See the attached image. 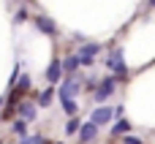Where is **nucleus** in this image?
Returning a JSON list of instances; mask_svg holds the SVG:
<instances>
[{
    "label": "nucleus",
    "instance_id": "nucleus-8",
    "mask_svg": "<svg viewBox=\"0 0 155 144\" xmlns=\"http://www.w3.org/2000/svg\"><path fill=\"white\" fill-rule=\"evenodd\" d=\"M60 71H63V68H60V63H52V65H49V71H46V79L54 84V82L60 79Z\"/></svg>",
    "mask_w": 155,
    "mask_h": 144
},
{
    "label": "nucleus",
    "instance_id": "nucleus-7",
    "mask_svg": "<svg viewBox=\"0 0 155 144\" xmlns=\"http://www.w3.org/2000/svg\"><path fill=\"white\" fill-rule=\"evenodd\" d=\"M35 25H38V30H44V33H52V35H54V22H52V19L41 16V19L35 22Z\"/></svg>",
    "mask_w": 155,
    "mask_h": 144
},
{
    "label": "nucleus",
    "instance_id": "nucleus-17",
    "mask_svg": "<svg viewBox=\"0 0 155 144\" xmlns=\"http://www.w3.org/2000/svg\"><path fill=\"white\" fill-rule=\"evenodd\" d=\"M150 5H155V0H150Z\"/></svg>",
    "mask_w": 155,
    "mask_h": 144
},
{
    "label": "nucleus",
    "instance_id": "nucleus-5",
    "mask_svg": "<svg viewBox=\"0 0 155 144\" xmlns=\"http://www.w3.org/2000/svg\"><path fill=\"white\" fill-rule=\"evenodd\" d=\"M112 93H114V79H106V82L101 84V90L95 93V101H106Z\"/></svg>",
    "mask_w": 155,
    "mask_h": 144
},
{
    "label": "nucleus",
    "instance_id": "nucleus-1",
    "mask_svg": "<svg viewBox=\"0 0 155 144\" xmlns=\"http://www.w3.org/2000/svg\"><path fill=\"white\" fill-rule=\"evenodd\" d=\"M98 49H101L98 44H84V46L79 49V63H84V65H90V63H93V57L98 54Z\"/></svg>",
    "mask_w": 155,
    "mask_h": 144
},
{
    "label": "nucleus",
    "instance_id": "nucleus-13",
    "mask_svg": "<svg viewBox=\"0 0 155 144\" xmlns=\"http://www.w3.org/2000/svg\"><path fill=\"white\" fill-rule=\"evenodd\" d=\"M38 103H41V106H49V103H52V90H44L41 98H38Z\"/></svg>",
    "mask_w": 155,
    "mask_h": 144
},
{
    "label": "nucleus",
    "instance_id": "nucleus-16",
    "mask_svg": "<svg viewBox=\"0 0 155 144\" xmlns=\"http://www.w3.org/2000/svg\"><path fill=\"white\" fill-rule=\"evenodd\" d=\"M125 144H142V142H139L136 136H125Z\"/></svg>",
    "mask_w": 155,
    "mask_h": 144
},
{
    "label": "nucleus",
    "instance_id": "nucleus-9",
    "mask_svg": "<svg viewBox=\"0 0 155 144\" xmlns=\"http://www.w3.org/2000/svg\"><path fill=\"white\" fill-rule=\"evenodd\" d=\"M19 114H22L25 120H35V106H33V103H22V106H19Z\"/></svg>",
    "mask_w": 155,
    "mask_h": 144
},
{
    "label": "nucleus",
    "instance_id": "nucleus-15",
    "mask_svg": "<svg viewBox=\"0 0 155 144\" xmlns=\"http://www.w3.org/2000/svg\"><path fill=\"white\" fill-rule=\"evenodd\" d=\"M14 131H16L19 136H25V131H27V128H25V123H14Z\"/></svg>",
    "mask_w": 155,
    "mask_h": 144
},
{
    "label": "nucleus",
    "instance_id": "nucleus-6",
    "mask_svg": "<svg viewBox=\"0 0 155 144\" xmlns=\"http://www.w3.org/2000/svg\"><path fill=\"white\" fill-rule=\"evenodd\" d=\"M76 90H79V84H76L74 79H68V82H63V87H60V98H71Z\"/></svg>",
    "mask_w": 155,
    "mask_h": 144
},
{
    "label": "nucleus",
    "instance_id": "nucleus-12",
    "mask_svg": "<svg viewBox=\"0 0 155 144\" xmlns=\"http://www.w3.org/2000/svg\"><path fill=\"white\" fill-rule=\"evenodd\" d=\"M65 133H68V136L79 133V120H76V117H74V120H68V125H65Z\"/></svg>",
    "mask_w": 155,
    "mask_h": 144
},
{
    "label": "nucleus",
    "instance_id": "nucleus-10",
    "mask_svg": "<svg viewBox=\"0 0 155 144\" xmlns=\"http://www.w3.org/2000/svg\"><path fill=\"white\" fill-rule=\"evenodd\" d=\"M60 68H65V71H76V68H79V57H74V54L65 57V60L60 63Z\"/></svg>",
    "mask_w": 155,
    "mask_h": 144
},
{
    "label": "nucleus",
    "instance_id": "nucleus-2",
    "mask_svg": "<svg viewBox=\"0 0 155 144\" xmlns=\"http://www.w3.org/2000/svg\"><path fill=\"white\" fill-rule=\"evenodd\" d=\"M112 117H114V109H106V106H101V109H95V112H93L90 123H93V125H104V123H109Z\"/></svg>",
    "mask_w": 155,
    "mask_h": 144
},
{
    "label": "nucleus",
    "instance_id": "nucleus-3",
    "mask_svg": "<svg viewBox=\"0 0 155 144\" xmlns=\"http://www.w3.org/2000/svg\"><path fill=\"white\" fill-rule=\"evenodd\" d=\"M109 68H112V71H117L120 76H123V74L128 71V68H125V60H123V52H120V49H117V52H112V60H109Z\"/></svg>",
    "mask_w": 155,
    "mask_h": 144
},
{
    "label": "nucleus",
    "instance_id": "nucleus-14",
    "mask_svg": "<svg viewBox=\"0 0 155 144\" xmlns=\"http://www.w3.org/2000/svg\"><path fill=\"white\" fill-rule=\"evenodd\" d=\"M125 131H128V123H123V120H120V123L114 125V133H125Z\"/></svg>",
    "mask_w": 155,
    "mask_h": 144
},
{
    "label": "nucleus",
    "instance_id": "nucleus-4",
    "mask_svg": "<svg viewBox=\"0 0 155 144\" xmlns=\"http://www.w3.org/2000/svg\"><path fill=\"white\" fill-rule=\"evenodd\" d=\"M95 136H98V125H93V123L79 125V139H82V142H93Z\"/></svg>",
    "mask_w": 155,
    "mask_h": 144
},
{
    "label": "nucleus",
    "instance_id": "nucleus-11",
    "mask_svg": "<svg viewBox=\"0 0 155 144\" xmlns=\"http://www.w3.org/2000/svg\"><path fill=\"white\" fill-rule=\"evenodd\" d=\"M60 101H63V106H65V112H68L71 117H76V112H79V109H76V103H74L71 98H60Z\"/></svg>",
    "mask_w": 155,
    "mask_h": 144
}]
</instances>
